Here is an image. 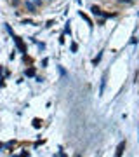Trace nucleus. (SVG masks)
<instances>
[{"label": "nucleus", "mask_w": 139, "mask_h": 157, "mask_svg": "<svg viewBox=\"0 0 139 157\" xmlns=\"http://www.w3.org/2000/svg\"><path fill=\"white\" fill-rule=\"evenodd\" d=\"M123 148H125V143H123V141H122V143H120L118 145V148H117V156H122V152H123Z\"/></svg>", "instance_id": "1"}, {"label": "nucleus", "mask_w": 139, "mask_h": 157, "mask_svg": "<svg viewBox=\"0 0 139 157\" xmlns=\"http://www.w3.org/2000/svg\"><path fill=\"white\" fill-rule=\"evenodd\" d=\"M26 9H28V11H31V12H35V5H33L31 2H26Z\"/></svg>", "instance_id": "2"}, {"label": "nucleus", "mask_w": 139, "mask_h": 157, "mask_svg": "<svg viewBox=\"0 0 139 157\" xmlns=\"http://www.w3.org/2000/svg\"><path fill=\"white\" fill-rule=\"evenodd\" d=\"M14 40H16V44H18V47H19L21 51H24V45H23V42H21V40L18 39V37H14Z\"/></svg>", "instance_id": "3"}, {"label": "nucleus", "mask_w": 139, "mask_h": 157, "mask_svg": "<svg viewBox=\"0 0 139 157\" xmlns=\"http://www.w3.org/2000/svg\"><path fill=\"white\" fill-rule=\"evenodd\" d=\"M92 12H94V14H98V16H99V14H103L99 7H92Z\"/></svg>", "instance_id": "4"}, {"label": "nucleus", "mask_w": 139, "mask_h": 157, "mask_svg": "<svg viewBox=\"0 0 139 157\" xmlns=\"http://www.w3.org/2000/svg\"><path fill=\"white\" fill-rule=\"evenodd\" d=\"M26 75H30V77H31V75H35V70H33V68H30V70H26Z\"/></svg>", "instance_id": "5"}, {"label": "nucleus", "mask_w": 139, "mask_h": 157, "mask_svg": "<svg viewBox=\"0 0 139 157\" xmlns=\"http://www.w3.org/2000/svg\"><path fill=\"white\" fill-rule=\"evenodd\" d=\"M33 126H35V127H40V120H38V119H35V120H33Z\"/></svg>", "instance_id": "6"}, {"label": "nucleus", "mask_w": 139, "mask_h": 157, "mask_svg": "<svg viewBox=\"0 0 139 157\" xmlns=\"http://www.w3.org/2000/svg\"><path fill=\"white\" fill-rule=\"evenodd\" d=\"M11 2H12V4H14V5H16V4H18V2H19V0H11Z\"/></svg>", "instance_id": "7"}, {"label": "nucleus", "mask_w": 139, "mask_h": 157, "mask_svg": "<svg viewBox=\"0 0 139 157\" xmlns=\"http://www.w3.org/2000/svg\"><path fill=\"white\" fill-rule=\"evenodd\" d=\"M122 2H132V0H122Z\"/></svg>", "instance_id": "8"}]
</instances>
